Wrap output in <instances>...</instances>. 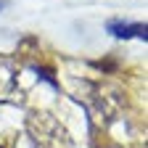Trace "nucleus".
<instances>
[{"instance_id":"obj_1","label":"nucleus","mask_w":148,"mask_h":148,"mask_svg":"<svg viewBox=\"0 0 148 148\" xmlns=\"http://www.w3.org/2000/svg\"><path fill=\"white\" fill-rule=\"evenodd\" d=\"M27 132L37 148H71L69 130L50 111H34L27 116Z\"/></svg>"},{"instance_id":"obj_2","label":"nucleus","mask_w":148,"mask_h":148,"mask_svg":"<svg viewBox=\"0 0 148 148\" xmlns=\"http://www.w3.org/2000/svg\"><path fill=\"white\" fill-rule=\"evenodd\" d=\"M24 90L18 85V69L0 61V103H21Z\"/></svg>"},{"instance_id":"obj_3","label":"nucleus","mask_w":148,"mask_h":148,"mask_svg":"<svg viewBox=\"0 0 148 148\" xmlns=\"http://www.w3.org/2000/svg\"><path fill=\"white\" fill-rule=\"evenodd\" d=\"M108 32L116 37H143L145 40V24H122V21H111Z\"/></svg>"}]
</instances>
